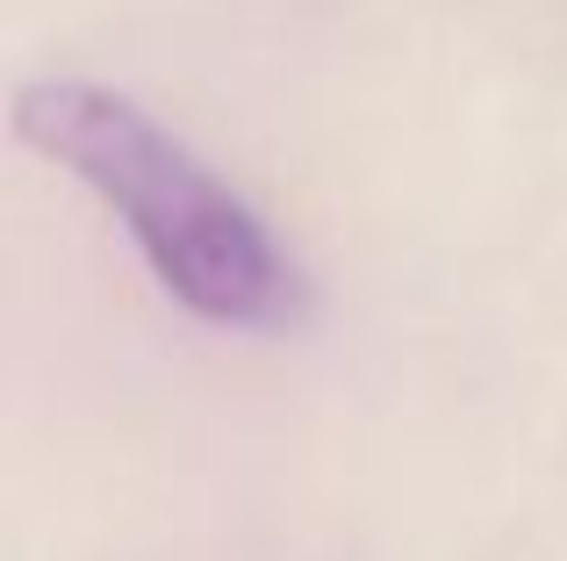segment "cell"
I'll return each instance as SVG.
<instances>
[{
  "label": "cell",
  "instance_id": "1",
  "mask_svg": "<svg viewBox=\"0 0 567 561\" xmlns=\"http://www.w3.org/2000/svg\"><path fill=\"white\" fill-rule=\"evenodd\" d=\"M14 130L29 152L80 173L123 216L158 288L202 324L280 332L309 309L302 274L251 216V202L230 181H216L130 94H109L94 80H37L14 94Z\"/></svg>",
  "mask_w": 567,
  "mask_h": 561
}]
</instances>
